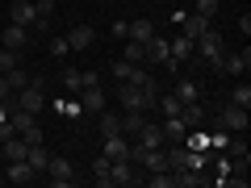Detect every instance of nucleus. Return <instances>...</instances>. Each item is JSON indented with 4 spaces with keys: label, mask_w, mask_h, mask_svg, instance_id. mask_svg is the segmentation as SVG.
<instances>
[{
    "label": "nucleus",
    "mask_w": 251,
    "mask_h": 188,
    "mask_svg": "<svg viewBox=\"0 0 251 188\" xmlns=\"http://www.w3.org/2000/svg\"><path fill=\"white\" fill-rule=\"evenodd\" d=\"M193 50H197V54H205V59H209V67H218V71H222L226 42H222V34H218V29H205L201 38H193Z\"/></svg>",
    "instance_id": "1"
},
{
    "label": "nucleus",
    "mask_w": 251,
    "mask_h": 188,
    "mask_svg": "<svg viewBox=\"0 0 251 188\" xmlns=\"http://www.w3.org/2000/svg\"><path fill=\"white\" fill-rule=\"evenodd\" d=\"M214 121L222 125L226 134H247V121H251V117H247V109H243V105H234V100H230L226 109H218Z\"/></svg>",
    "instance_id": "2"
},
{
    "label": "nucleus",
    "mask_w": 251,
    "mask_h": 188,
    "mask_svg": "<svg viewBox=\"0 0 251 188\" xmlns=\"http://www.w3.org/2000/svg\"><path fill=\"white\" fill-rule=\"evenodd\" d=\"M109 180H113V184H138V180H143V167H138L134 159H113L109 163Z\"/></svg>",
    "instance_id": "3"
},
{
    "label": "nucleus",
    "mask_w": 251,
    "mask_h": 188,
    "mask_svg": "<svg viewBox=\"0 0 251 188\" xmlns=\"http://www.w3.org/2000/svg\"><path fill=\"white\" fill-rule=\"evenodd\" d=\"M42 176L50 180L54 188H72V184H75V171H72V163H67V159H50Z\"/></svg>",
    "instance_id": "4"
},
{
    "label": "nucleus",
    "mask_w": 251,
    "mask_h": 188,
    "mask_svg": "<svg viewBox=\"0 0 251 188\" xmlns=\"http://www.w3.org/2000/svg\"><path fill=\"white\" fill-rule=\"evenodd\" d=\"M13 96H17V109H29V113H38V109H42V100H46L42 80H38V84H25V88H17Z\"/></svg>",
    "instance_id": "5"
},
{
    "label": "nucleus",
    "mask_w": 251,
    "mask_h": 188,
    "mask_svg": "<svg viewBox=\"0 0 251 188\" xmlns=\"http://www.w3.org/2000/svg\"><path fill=\"white\" fill-rule=\"evenodd\" d=\"M75 100L84 105V113H100V109H105V88H100V84H88V88L75 92Z\"/></svg>",
    "instance_id": "6"
},
{
    "label": "nucleus",
    "mask_w": 251,
    "mask_h": 188,
    "mask_svg": "<svg viewBox=\"0 0 251 188\" xmlns=\"http://www.w3.org/2000/svg\"><path fill=\"white\" fill-rule=\"evenodd\" d=\"M9 21H17V25H38V4H29V0H13L9 4Z\"/></svg>",
    "instance_id": "7"
},
{
    "label": "nucleus",
    "mask_w": 251,
    "mask_h": 188,
    "mask_svg": "<svg viewBox=\"0 0 251 188\" xmlns=\"http://www.w3.org/2000/svg\"><path fill=\"white\" fill-rule=\"evenodd\" d=\"M222 71L226 75H247L251 71V46H243L239 54H226V59H222Z\"/></svg>",
    "instance_id": "8"
},
{
    "label": "nucleus",
    "mask_w": 251,
    "mask_h": 188,
    "mask_svg": "<svg viewBox=\"0 0 251 188\" xmlns=\"http://www.w3.org/2000/svg\"><path fill=\"white\" fill-rule=\"evenodd\" d=\"M34 125H38V113H29V109H17V113H9L4 134H25V130H34Z\"/></svg>",
    "instance_id": "9"
},
{
    "label": "nucleus",
    "mask_w": 251,
    "mask_h": 188,
    "mask_svg": "<svg viewBox=\"0 0 251 188\" xmlns=\"http://www.w3.org/2000/svg\"><path fill=\"white\" fill-rule=\"evenodd\" d=\"M92 42H97V29H92V25H84V21L72 25V34H67V46H72V50H88Z\"/></svg>",
    "instance_id": "10"
},
{
    "label": "nucleus",
    "mask_w": 251,
    "mask_h": 188,
    "mask_svg": "<svg viewBox=\"0 0 251 188\" xmlns=\"http://www.w3.org/2000/svg\"><path fill=\"white\" fill-rule=\"evenodd\" d=\"M34 180H38V171L34 167H29V163L25 159H9V184H34Z\"/></svg>",
    "instance_id": "11"
},
{
    "label": "nucleus",
    "mask_w": 251,
    "mask_h": 188,
    "mask_svg": "<svg viewBox=\"0 0 251 188\" xmlns=\"http://www.w3.org/2000/svg\"><path fill=\"white\" fill-rule=\"evenodd\" d=\"M117 100H122V109H143V84L122 80V92H117Z\"/></svg>",
    "instance_id": "12"
},
{
    "label": "nucleus",
    "mask_w": 251,
    "mask_h": 188,
    "mask_svg": "<svg viewBox=\"0 0 251 188\" xmlns=\"http://www.w3.org/2000/svg\"><path fill=\"white\" fill-rule=\"evenodd\" d=\"M143 59L147 63H168L172 59V50H168V38H147V50H143Z\"/></svg>",
    "instance_id": "13"
},
{
    "label": "nucleus",
    "mask_w": 251,
    "mask_h": 188,
    "mask_svg": "<svg viewBox=\"0 0 251 188\" xmlns=\"http://www.w3.org/2000/svg\"><path fill=\"white\" fill-rule=\"evenodd\" d=\"M63 84H67V92H80V88H88V84H100V75L97 71H63Z\"/></svg>",
    "instance_id": "14"
},
{
    "label": "nucleus",
    "mask_w": 251,
    "mask_h": 188,
    "mask_svg": "<svg viewBox=\"0 0 251 188\" xmlns=\"http://www.w3.org/2000/svg\"><path fill=\"white\" fill-rule=\"evenodd\" d=\"M105 159H130V142H126V134H105Z\"/></svg>",
    "instance_id": "15"
},
{
    "label": "nucleus",
    "mask_w": 251,
    "mask_h": 188,
    "mask_svg": "<svg viewBox=\"0 0 251 188\" xmlns=\"http://www.w3.org/2000/svg\"><path fill=\"white\" fill-rule=\"evenodd\" d=\"M25 42H29V25H17V21H9V25H4V46L21 50Z\"/></svg>",
    "instance_id": "16"
},
{
    "label": "nucleus",
    "mask_w": 251,
    "mask_h": 188,
    "mask_svg": "<svg viewBox=\"0 0 251 188\" xmlns=\"http://www.w3.org/2000/svg\"><path fill=\"white\" fill-rule=\"evenodd\" d=\"M147 125V117H143V109H126V117H122V134L126 138H138V130Z\"/></svg>",
    "instance_id": "17"
},
{
    "label": "nucleus",
    "mask_w": 251,
    "mask_h": 188,
    "mask_svg": "<svg viewBox=\"0 0 251 188\" xmlns=\"http://www.w3.org/2000/svg\"><path fill=\"white\" fill-rule=\"evenodd\" d=\"M159 130H163V138H168V142H184V134H188V125L180 121V113H172L168 121L159 125Z\"/></svg>",
    "instance_id": "18"
},
{
    "label": "nucleus",
    "mask_w": 251,
    "mask_h": 188,
    "mask_svg": "<svg viewBox=\"0 0 251 188\" xmlns=\"http://www.w3.org/2000/svg\"><path fill=\"white\" fill-rule=\"evenodd\" d=\"M163 142H168V138H163V130H159V125H151V121H147L143 130H138V146H147V151H151V146H163Z\"/></svg>",
    "instance_id": "19"
},
{
    "label": "nucleus",
    "mask_w": 251,
    "mask_h": 188,
    "mask_svg": "<svg viewBox=\"0 0 251 188\" xmlns=\"http://www.w3.org/2000/svg\"><path fill=\"white\" fill-rule=\"evenodd\" d=\"M176 100H180V105H193V100H201V84H193V80H176Z\"/></svg>",
    "instance_id": "20"
},
{
    "label": "nucleus",
    "mask_w": 251,
    "mask_h": 188,
    "mask_svg": "<svg viewBox=\"0 0 251 188\" xmlns=\"http://www.w3.org/2000/svg\"><path fill=\"white\" fill-rule=\"evenodd\" d=\"M168 50H172V59H168V63L188 59V54H193V38H184V34H180V38H172V42H168Z\"/></svg>",
    "instance_id": "21"
},
{
    "label": "nucleus",
    "mask_w": 251,
    "mask_h": 188,
    "mask_svg": "<svg viewBox=\"0 0 251 188\" xmlns=\"http://www.w3.org/2000/svg\"><path fill=\"white\" fill-rule=\"evenodd\" d=\"M25 163H29V167L38 171V176H42V171H46V163H50V155H46V146H42V142H38V146H29V151H25Z\"/></svg>",
    "instance_id": "22"
},
{
    "label": "nucleus",
    "mask_w": 251,
    "mask_h": 188,
    "mask_svg": "<svg viewBox=\"0 0 251 188\" xmlns=\"http://www.w3.org/2000/svg\"><path fill=\"white\" fill-rule=\"evenodd\" d=\"M201 184H205L201 171H193V167H180L176 171V188H201Z\"/></svg>",
    "instance_id": "23"
},
{
    "label": "nucleus",
    "mask_w": 251,
    "mask_h": 188,
    "mask_svg": "<svg viewBox=\"0 0 251 188\" xmlns=\"http://www.w3.org/2000/svg\"><path fill=\"white\" fill-rule=\"evenodd\" d=\"M209 29V17H201V13H193V17H184V38H201Z\"/></svg>",
    "instance_id": "24"
},
{
    "label": "nucleus",
    "mask_w": 251,
    "mask_h": 188,
    "mask_svg": "<svg viewBox=\"0 0 251 188\" xmlns=\"http://www.w3.org/2000/svg\"><path fill=\"white\" fill-rule=\"evenodd\" d=\"M25 151H29V142L21 134H9V142H4V155L9 159H25Z\"/></svg>",
    "instance_id": "25"
},
{
    "label": "nucleus",
    "mask_w": 251,
    "mask_h": 188,
    "mask_svg": "<svg viewBox=\"0 0 251 188\" xmlns=\"http://www.w3.org/2000/svg\"><path fill=\"white\" fill-rule=\"evenodd\" d=\"M13 67H21V50H13V46H0V75L13 71Z\"/></svg>",
    "instance_id": "26"
},
{
    "label": "nucleus",
    "mask_w": 251,
    "mask_h": 188,
    "mask_svg": "<svg viewBox=\"0 0 251 188\" xmlns=\"http://www.w3.org/2000/svg\"><path fill=\"white\" fill-rule=\"evenodd\" d=\"M155 34V25L147 17H138V21H130V38H134V42H147V38Z\"/></svg>",
    "instance_id": "27"
},
{
    "label": "nucleus",
    "mask_w": 251,
    "mask_h": 188,
    "mask_svg": "<svg viewBox=\"0 0 251 188\" xmlns=\"http://www.w3.org/2000/svg\"><path fill=\"white\" fill-rule=\"evenodd\" d=\"M100 134H122V117L117 113H100Z\"/></svg>",
    "instance_id": "28"
},
{
    "label": "nucleus",
    "mask_w": 251,
    "mask_h": 188,
    "mask_svg": "<svg viewBox=\"0 0 251 188\" xmlns=\"http://www.w3.org/2000/svg\"><path fill=\"white\" fill-rule=\"evenodd\" d=\"M143 50H147V42H134V38H130V42H126V54H122V59H126V63H143Z\"/></svg>",
    "instance_id": "29"
},
{
    "label": "nucleus",
    "mask_w": 251,
    "mask_h": 188,
    "mask_svg": "<svg viewBox=\"0 0 251 188\" xmlns=\"http://www.w3.org/2000/svg\"><path fill=\"white\" fill-rule=\"evenodd\" d=\"M4 80H9V88L17 92V88H25V84H29V75H25V67H13V71H4Z\"/></svg>",
    "instance_id": "30"
},
{
    "label": "nucleus",
    "mask_w": 251,
    "mask_h": 188,
    "mask_svg": "<svg viewBox=\"0 0 251 188\" xmlns=\"http://www.w3.org/2000/svg\"><path fill=\"white\" fill-rule=\"evenodd\" d=\"M92 171H97V184H100V188H109V184H113V180H109V159H105V155H100V159L92 163Z\"/></svg>",
    "instance_id": "31"
},
{
    "label": "nucleus",
    "mask_w": 251,
    "mask_h": 188,
    "mask_svg": "<svg viewBox=\"0 0 251 188\" xmlns=\"http://www.w3.org/2000/svg\"><path fill=\"white\" fill-rule=\"evenodd\" d=\"M155 109H163V117L180 113V100H176V92H168V96H163V92H159V105H155Z\"/></svg>",
    "instance_id": "32"
},
{
    "label": "nucleus",
    "mask_w": 251,
    "mask_h": 188,
    "mask_svg": "<svg viewBox=\"0 0 251 188\" xmlns=\"http://www.w3.org/2000/svg\"><path fill=\"white\" fill-rule=\"evenodd\" d=\"M230 100H234V105H243V109H247V105H251V88H247V84H234Z\"/></svg>",
    "instance_id": "33"
},
{
    "label": "nucleus",
    "mask_w": 251,
    "mask_h": 188,
    "mask_svg": "<svg viewBox=\"0 0 251 188\" xmlns=\"http://www.w3.org/2000/svg\"><path fill=\"white\" fill-rule=\"evenodd\" d=\"M59 113H63V117H80L84 105H80V100H59Z\"/></svg>",
    "instance_id": "34"
},
{
    "label": "nucleus",
    "mask_w": 251,
    "mask_h": 188,
    "mask_svg": "<svg viewBox=\"0 0 251 188\" xmlns=\"http://www.w3.org/2000/svg\"><path fill=\"white\" fill-rule=\"evenodd\" d=\"M218 9H222V0H197V13H201V17H214Z\"/></svg>",
    "instance_id": "35"
},
{
    "label": "nucleus",
    "mask_w": 251,
    "mask_h": 188,
    "mask_svg": "<svg viewBox=\"0 0 251 188\" xmlns=\"http://www.w3.org/2000/svg\"><path fill=\"white\" fill-rule=\"evenodd\" d=\"M67 50H72V46H67V38H50V54H54V59H63Z\"/></svg>",
    "instance_id": "36"
},
{
    "label": "nucleus",
    "mask_w": 251,
    "mask_h": 188,
    "mask_svg": "<svg viewBox=\"0 0 251 188\" xmlns=\"http://www.w3.org/2000/svg\"><path fill=\"white\" fill-rule=\"evenodd\" d=\"M226 142H230V134H226V130H222V125H218V130H214V134H209V146H218V151H222V146Z\"/></svg>",
    "instance_id": "37"
},
{
    "label": "nucleus",
    "mask_w": 251,
    "mask_h": 188,
    "mask_svg": "<svg viewBox=\"0 0 251 188\" xmlns=\"http://www.w3.org/2000/svg\"><path fill=\"white\" fill-rule=\"evenodd\" d=\"M0 105H13V88H9V80L0 75Z\"/></svg>",
    "instance_id": "38"
},
{
    "label": "nucleus",
    "mask_w": 251,
    "mask_h": 188,
    "mask_svg": "<svg viewBox=\"0 0 251 188\" xmlns=\"http://www.w3.org/2000/svg\"><path fill=\"white\" fill-rule=\"evenodd\" d=\"M21 138H25L29 146H38V142H42V130H38V125H34V130H25V134H21Z\"/></svg>",
    "instance_id": "39"
},
{
    "label": "nucleus",
    "mask_w": 251,
    "mask_h": 188,
    "mask_svg": "<svg viewBox=\"0 0 251 188\" xmlns=\"http://www.w3.org/2000/svg\"><path fill=\"white\" fill-rule=\"evenodd\" d=\"M239 34L251 38V13H243V17H239Z\"/></svg>",
    "instance_id": "40"
},
{
    "label": "nucleus",
    "mask_w": 251,
    "mask_h": 188,
    "mask_svg": "<svg viewBox=\"0 0 251 188\" xmlns=\"http://www.w3.org/2000/svg\"><path fill=\"white\" fill-rule=\"evenodd\" d=\"M113 38H130V21H117V25H113Z\"/></svg>",
    "instance_id": "41"
}]
</instances>
